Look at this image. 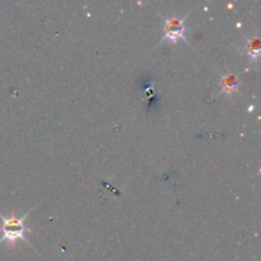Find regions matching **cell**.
Instances as JSON below:
<instances>
[{
    "label": "cell",
    "mask_w": 261,
    "mask_h": 261,
    "mask_svg": "<svg viewBox=\"0 0 261 261\" xmlns=\"http://www.w3.org/2000/svg\"><path fill=\"white\" fill-rule=\"evenodd\" d=\"M28 214L23 216L22 218H18L17 216H9V217H3L2 218L3 224H2V241H7L9 244H14L18 240H23V241H27V237H25V232L28 231V228L25 227L24 221L27 218Z\"/></svg>",
    "instance_id": "6da1fadb"
},
{
    "label": "cell",
    "mask_w": 261,
    "mask_h": 261,
    "mask_svg": "<svg viewBox=\"0 0 261 261\" xmlns=\"http://www.w3.org/2000/svg\"><path fill=\"white\" fill-rule=\"evenodd\" d=\"M186 25L185 19L178 17H170L166 18L163 23V33L165 37L163 40L170 41V42H177V41L184 40L186 41L185 37Z\"/></svg>",
    "instance_id": "7a4b0ae2"
},
{
    "label": "cell",
    "mask_w": 261,
    "mask_h": 261,
    "mask_svg": "<svg viewBox=\"0 0 261 261\" xmlns=\"http://www.w3.org/2000/svg\"><path fill=\"white\" fill-rule=\"evenodd\" d=\"M222 89H223L224 93H233L239 89V82H237L236 76L232 75V74H227L222 79Z\"/></svg>",
    "instance_id": "3957f363"
},
{
    "label": "cell",
    "mask_w": 261,
    "mask_h": 261,
    "mask_svg": "<svg viewBox=\"0 0 261 261\" xmlns=\"http://www.w3.org/2000/svg\"><path fill=\"white\" fill-rule=\"evenodd\" d=\"M247 55L252 61L256 60L260 55V41L259 38H249L247 40Z\"/></svg>",
    "instance_id": "277c9868"
}]
</instances>
